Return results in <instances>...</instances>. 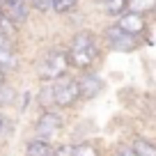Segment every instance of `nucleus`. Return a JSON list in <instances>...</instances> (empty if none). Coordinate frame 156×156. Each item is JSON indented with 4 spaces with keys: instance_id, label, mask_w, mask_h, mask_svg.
<instances>
[{
    "instance_id": "4468645a",
    "label": "nucleus",
    "mask_w": 156,
    "mask_h": 156,
    "mask_svg": "<svg viewBox=\"0 0 156 156\" xmlns=\"http://www.w3.org/2000/svg\"><path fill=\"white\" fill-rule=\"evenodd\" d=\"M78 0H51V9H55L58 14H67L76 7Z\"/></svg>"
},
{
    "instance_id": "0eeeda50",
    "label": "nucleus",
    "mask_w": 156,
    "mask_h": 156,
    "mask_svg": "<svg viewBox=\"0 0 156 156\" xmlns=\"http://www.w3.org/2000/svg\"><path fill=\"white\" fill-rule=\"evenodd\" d=\"M60 129H62V117L46 110L37 122V136H39V140H48V138H53Z\"/></svg>"
},
{
    "instance_id": "6e6552de",
    "label": "nucleus",
    "mask_w": 156,
    "mask_h": 156,
    "mask_svg": "<svg viewBox=\"0 0 156 156\" xmlns=\"http://www.w3.org/2000/svg\"><path fill=\"white\" fill-rule=\"evenodd\" d=\"M0 9L5 12L16 25L28 21V0H0Z\"/></svg>"
},
{
    "instance_id": "ddd939ff",
    "label": "nucleus",
    "mask_w": 156,
    "mask_h": 156,
    "mask_svg": "<svg viewBox=\"0 0 156 156\" xmlns=\"http://www.w3.org/2000/svg\"><path fill=\"white\" fill-rule=\"evenodd\" d=\"M16 28H19V25H16V23H14V21H12L2 9H0V32L7 34V37H12V34L16 32Z\"/></svg>"
},
{
    "instance_id": "f8f14e48",
    "label": "nucleus",
    "mask_w": 156,
    "mask_h": 156,
    "mask_svg": "<svg viewBox=\"0 0 156 156\" xmlns=\"http://www.w3.org/2000/svg\"><path fill=\"white\" fill-rule=\"evenodd\" d=\"M133 151H136L138 156H156V147L151 145L149 140H142V138H136L133 140Z\"/></svg>"
},
{
    "instance_id": "20e7f679",
    "label": "nucleus",
    "mask_w": 156,
    "mask_h": 156,
    "mask_svg": "<svg viewBox=\"0 0 156 156\" xmlns=\"http://www.w3.org/2000/svg\"><path fill=\"white\" fill-rule=\"evenodd\" d=\"M106 41H108V46H110L112 51H122V53H131V51H136L138 46H140V39L131 37L129 32L119 30L117 25H112V28L106 30Z\"/></svg>"
},
{
    "instance_id": "412c9836",
    "label": "nucleus",
    "mask_w": 156,
    "mask_h": 156,
    "mask_svg": "<svg viewBox=\"0 0 156 156\" xmlns=\"http://www.w3.org/2000/svg\"><path fill=\"white\" fill-rule=\"evenodd\" d=\"M5 80H7V73L2 71V69H0V87H2V85H5Z\"/></svg>"
},
{
    "instance_id": "1a4fd4ad",
    "label": "nucleus",
    "mask_w": 156,
    "mask_h": 156,
    "mask_svg": "<svg viewBox=\"0 0 156 156\" xmlns=\"http://www.w3.org/2000/svg\"><path fill=\"white\" fill-rule=\"evenodd\" d=\"M156 7V0H126V9L124 12H133V14H151Z\"/></svg>"
},
{
    "instance_id": "aec40b11",
    "label": "nucleus",
    "mask_w": 156,
    "mask_h": 156,
    "mask_svg": "<svg viewBox=\"0 0 156 156\" xmlns=\"http://www.w3.org/2000/svg\"><path fill=\"white\" fill-rule=\"evenodd\" d=\"M117 156H138V154L131 147H119V149H117Z\"/></svg>"
},
{
    "instance_id": "f03ea898",
    "label": "nucleus",
    "mask_w": 156,
    "mask_h": 156,
    "mask_svg": "<svg viewBox=\"0 0 156 156\" xmlns=\"http://www.w3.org/2000/svg\"><path fill=\"white\" fill-rule=\"evenodd\" d=\"M67 69H69V60H67V51L62 48H51L37 64V73L44 83L58 80L60 76H64Z\"/></svg>"
},
{
    "instance_id": "9b49d317",
    "label": "nucleus",
    "mask_w": 156,
    "mask_h": 156,
    "mask_svg": "<svg viewBox=\"0 0 156 156\" xmlns=\"http://www.w3.org/2000/svg\"><path fill=\"white\" fill-rule=\"evenodd\" d=\"M16 64H19V58H16L14 46H12V48H0V69H2V71L16 69Z\"/></svg>"
},
{
    "instance_id": "dca6fc26",
    "label": "nucleus",
    "mask_w": 156,
    "mask_h": 156,
    "mask_svg": "<svg viewBox=\"0 0 156 156\" xmlns=\"http://www.w3.org/2000/svg\"><path fill=\"white\" fill-rule=\"evenodd\" d=\"M39 103L41 106H53V85L51 83H46L44 87H41V92H39Z\"/></svg>"
},
{
    "instance_id": "7ed1b4c3",
    "label": "nucleus",
    "mask_w": 156,
    "mask_h": 156,
    "mask_svg": "<svg viewBox=\"0 0 156 156\" xmlns=\"http://www.w3.org/2000/svg\"><path fill=\"white\" fill-rule=\"evenodd\" d=\"M51 85H53V103H55V106L69 108V106H73V103L80 99L76 78L60 76L58 80H51Z\"/></svg>"
},
{
    "instance_id": "2eb2a0df",
    "label": "nucleus",
    "mask_w": 156,
    "mask_h": 156,
    "mask_svg": "<svg viewBox=\"0 0 156 156\" xmlns=\"http://www.w3.org/2000/svg\"><path fill=\"white\" fill-rule=\"evenodd\" d=\"M71 156H99V149L92 145V142H83V145L73 147V154Z\"/></svg>"
},
{
    "instance_id": "f257e3e1",
    "label": "nucleus",
    "mask_w": 156,
    "mask_h": 156,
    "mask_svg": "<svg viewBox=\"0 0 156 156\" xmlns=\"http://www.w3.org/2000/svg\"><path fill=\"white\" fill-rule=\"evenodd\" d=\"M99 58V41L90 30H80L73 34V39L67 46V60L69 67H76L80 71L90 69Z\"/></svg>"
},
{
    "instance_id": "423d86ee",
    "label": "nucleus",
    "mask_w": 156,
    "mask_h": 156,
    "mask_svg": "<svg viewBox=\"0 0 156 156\" xmlns=\"http://www.w3.org/2000/svg\"><path fill=\"white\" fill-rule=\"evenodd\" d=\"M76 83H78V94H80L83 101L97 99L99 94L103 92V78L97 76V73H83Z\"/></svg>"
},
{
    "instance_id": "9d476101",
    "label": "nucleus",
    "mask_w": 156,
    "mask_h": 156,
    "mask_svg": "<svg viewBox=\"0 0 156 156\" xmlns=\"http://www.w3.org/2000/svg\"><path fill=\"white\" fill-rule=\"evenodd\" d=\"M25 156H53V147L48 140H34L25 147Z\"/></svg>"
},
{
    "instance_id": "39448f33",
    "label": "nucleus",
    "mask_w": 156,
    "mask_h": 156,
    "mask_svg": "<svg viewBox=\"0 0 156 156\" xmlns=\"http://www.w3.org/2000/svg\"><path fill=\"white\" fill-rule=\"evenodd\" d=\"M115 25L119 30H124V32H129L131 37H138V39L147 32L145 16H142V14H133V12H122V14L117 16V23Z\"/></svg>"
},
{
    "instance_id": "a211bd4d",
    "label": "nucleus",
    "mask_w": 156,
    "mask_h": 156,
    "mask_svg": "<svg viewBox=\"0 0 156 156\" xmlns=\"http://www.w3.org/2000/svg\"><path fill=\"white\" fill-rule=\"evenodd\" d=\"M71 154H73V145H62L53 149V156H71Z\"/></svg>"
},
{
    "instance_id": "f3484780",
    "label": "nucleus",
    "mask_w": 156,
    "mask_h": 156,
    "mask_svg": "<svg viewBox=\"0 0 156 156\" xmlns=\"http://www.w3.org/2000/svg\"><path fill=\"white\" fill-rule=\"evenodd\" d=\"M28 2H30L37 12H44V14L51 9V0H28Z\"/></svg>"
},
{
    "instance_id": "6ab92c4d",
    "label": "nucleus",
    "mask_w": 156,
    "mask_h": 156,
    "mask_svg": "<svg viewBox=\"0 0 156 156\" xmlns=\"http://www.w3.org/2000/svg\"><path fill=\"white\" fill-rule=\"evenodd\" d=\"M0 48H12V37L0 32Z\"/></svg>"
}]
</instances>
